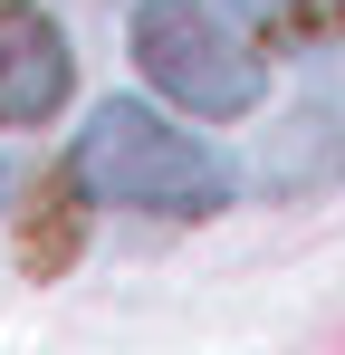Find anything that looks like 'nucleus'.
I'll return each instance as SVG.
<instances>
[{
  "label": "nucleus",
  "mask_w": 345,
  "mask_h": 355,
  "mask_svg": "<svg viewBox=\"0 0 345 355\" xmlns=\"http://www.w3.org/2000/svg\"><path fill=\"white\" fill-rule=\"evenodd\" d=\"M67 173L77 192H96V202H134V211H221L230 202V173L221 154H202L182 125H163L154 106H134V96H115L87 116L77 135V154H67Z\"/></svg>",
  "instance_id": "1"
},
{
  "label": "nucleus",
  "mask_w": 345,
  "mask_h": 355,
  "mask_svg": "<svg viewBox=\"0 0 345 355\" xmlns=\"http://www.w3.org/2000/svg\"><path fill=\"white\" fill-rule=\"evenodd\" d=\"M134 58L192 116H249L259 106V49H240L202 0H144L134 10Z\"/></svg>",
  "instance_id": "2"
},
{
  "label": "nucleus",
  "mask_w": 345,
  "mask_h": 355,
  "mask_svg": "<svg viewBox=\"0 0 345 355\" xmlns=\"http://www.w3.org/2000/svg\"><path fill=\"white\" fill-rule=\"evenodd\" d=\"M67 39H57L48 10H29V0H0V125H39L57 116V96H67Z\"/></svg>",
  "instance_id": "3"
},
{
  "label": "nucleus",
  "mask_w": 345,
  "mask_h": 355,
  "mask_svg": "<svg viewBox=\"0 0 345 355\" xmlns=\"http://www.w3.org/2000/svg\"><path fill=\"white\" fill-rule=\"evenodd\" d=\"M67 192H77V173L39 192V221H29V269H57V259L77 250V202H67Z\"/></svg>",
  "instance_id": "4"
},
{
  "label": "nucleus",
  "mask_w": 345,
  "mask_h": 355,
  "mask_svg": "<svg viewBox=\"0 0 345 355\" xmlns=\"http://www.w3.org/2000/svg\"><path fill=\"white\" fill-rule=\"evenodd\" d=\"M240 10H259V19H297L307 0H240Z\"/></svg>",
  "instance_id": "5"
},
{
  "label": "nucleus",
  "mask_w": 345,
  "mask_h": 355,
  "mask_svg": "<svg viewBox=\"0 0 345 355\" xmlns=\"http://www.w3.org/2000/svg\"><path fill=\"white\" fill-rule=\"evenodd\" d=\"M0 192H10V173H0Z\"/></svg>",
  "instance_id": "6"
}]
</instances>
